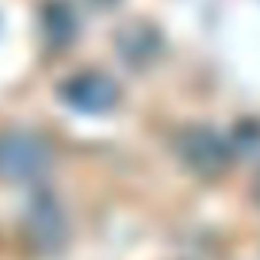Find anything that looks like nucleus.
<instances>
[{
	"instance_id": "f03ea898",
	"label": "nucleus",
	"mask_w": 260,
	"mask_h": 260,
	"mask_svg": "<svg viewBox=\"0 0 260 260\" xmlns=\"http://www.w3.org/2000/svg\"><path fill=\"white\" fill-rule=\"evenodd\" d=\"M52 154L49 139L34 130H0V182H37L52 167Z\"/></svg>"
},
{
	"instance_id": "f257e3e1",
	"label": "nucleus",
	"mask_w": 260,
	"mask_h": 260,
	"mask_svg": "<svg viewBox=\"0 0 260 260\" xmlns=\"http://www.w3.org/2000/svg\"><path fill=\"white\" fill-rule=\"evenodd\" d=\"M176 157L200 179H221L233 160V142L209 124H188L173 139Z\"/></svg>"
},
{
	"instance_id": "423d86ee",
	"label": "nucleus",
	"mask_w": 260,
	"mask_h": 260,
	"mask_svg": "<svg viewBox=\"0 0 260 260\" xmlns=\"http://www.w3.org/2000/svg\"><path fill=\"white\" fill-rule=\"evenodd\" d=\"M76 12L70 9V3L64 0H46L43 3V30L46 40L58 49H64L67 43L76 37Z\"/></svg>"
},
{
	"instance_id": "1a4fd4ad",
	"label": "nucleus",
	"mask_w": 260,
	"mask_h": 260,
	"mask_svg": "<svg viewBox=\"0 0 260 260\" xmlns=\"http://www.w3.org/2000/svg\"><path fill=\"white\" fill-rule=\"evenodd\" d=\"M100 3H103V0H100ZM106 3H109V0H106Z\"/></svg>"
},
{
	"instance_id": "20e7f679",
	"label": "nucleus",
	"mask_w": 260,
	"mask_h": 260,
	"mask_svg": "<svg viewBox=\"0 0 260 260\" xmlns=\"http://www.w3.org/2000/svg\"><path fill=\"white\" fill-rule=\"evenodd\" d=\"M61 100L85 115H103L118 103V85L97 70H82L61 85Z\"/></svg>"
},
{
	"instance_id": "6e6552de",
	"label": "nucleus",
	"mask_w": 260,
	"mask_h": 260,
	"mask_svg": "<svg viewBox=\"0 0 260 260\" xmlns=\"http://www.w3.org/2000/svg\"><path fill=\"white\" fill-rule=\"evenodd\" d=\"M254 200H257V206H260V173H257V182H254Z\"/></svg>"
},
{
	"instance_id": "0eeeda50",
	"label": "nucleus",
	"mask_w": 260,
	"mask_h": 260,
	"mask_svg": "<svg viewBox=\"0 0 260 260\" xmlns=\"http://www.w3.org/2000/svg\"><path fill=\"white\" fill-rule=\"evenodd\" d=\"M230 142H233L236 154H254V151H260V124L257 121H242L239 127L230 133Z\"/></svg>"
},
{
	"instance_id": "39448f33",
	"label": "nucleus",
	"mask_w": 260,
	"mask_h": 260,
	"mask_svg": "<svg viewBox=\"0 0 260 260\" xmlns=\"http://www.w3.org/2000/svg\"><path fill=\"white\" fill-rule=\"evenodd\" d=\"M115 46H118V55L127 67H145L160 52V34L148 21H130L118 30Z\"/></svg>"
},
{
	"instance_id": "7ed1b4c3",
	"label": "nucleus",
	"mask_w": 260,
	"mask_h": 260,
	"mask_svg": "<svg viewBox=\"0 0 260 260\" xmlns=\"http://www.w3.org/2000/svg\"><path fill=\"white\" fill-rule=\"evenodd\" d=\"M24 233L30 239L34 248H40L43 254H55L61 251L67 242V218L58 206V200L49 191L30 197L27 209H24Z\"/></svg>"
}]
</instances>
